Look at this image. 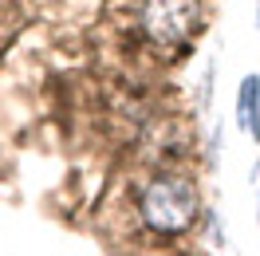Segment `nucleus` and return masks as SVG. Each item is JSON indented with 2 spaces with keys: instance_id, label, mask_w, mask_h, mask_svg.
<instances>
[{
  "instance_id": "obj_1",
  "label": "nucleus",
  "mask_w": 260,
  "mask_h": 256,
  "mask_svg": "<svg viewBox=\"0 0 260 256\" xmlns=\"http://www.w3.org/2000/svg\"><path fill=\"white\" fill-rule=\"evenodd\" d=\"M138 217L150 233L158 237H181L189 233L201 217V197H197V185L185 181V177H154L142 197H138Z\"/></svg>"
},
{
  "instance_id": "obj_5",
  "label": "nucleus",
  "mask_w": 260,
  "mask_h": 256,
  "mask_svg": "<svg viewBox=\"0 0 260 256\" xmlns=\"http://www.w3.org/2000/svg\"><path fill=\"white\" fill-rule=\"evenodd\" d=\"M256 28H260V0H256Z\"/></svg>"
},
{
  "instance_id": "obj_3",
  "label": "nucleus",
  "mask_w": 260,
  "mask_h": 256,
  "mask_svg": "<svg viewBox=\"0 0 260 256\" xmlns=\"http://www.w3.org/2000/svg\"><path fill=\"white\" fill-rule=\"evenodd\" d=\"M237 122L248 138L260 142V75H244L237 87Z\"/></svg>"
},
{
  "instance_id": "obj_4",
  "label": "nucleus",
  "mask_w": 260,
  "mask_h": 256,
  "mask_svg": "<svg viewBox=\"0 0 260 256\" xmlns=\"http://www.w3.org/2000/svg\"><path fill=\"white\" fill-rule=\"evenodd\" d=\"M252 174H256V177H260V166H256V170H252ZM256 221H260V205H256Z\"/></svg>"
},
{
  "instance_id": "obj_2",
  "label": "nucleus",
  "mask_w": 260,
  "mask_h": 256,
  "mask_svg": "<svg viewBox=\"0 0 260 256\" xmlns=\"http://www.w3.org/2000/svg\"><path fill=\"white\" fill-rule=\"evenodd\" d=\"M138 28L154 48H185L201 28V0H142Z\"/></svg>"
}]
</instances>
